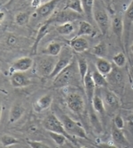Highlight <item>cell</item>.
I'll return each instance as SVG.
<instances>
[{
  "mask_svg": "<svg viewBox=\"0 0 133 148\" xmlns=\"http://www.w3.org/2000/svg\"><path fill=\"white\" fill-rule=\"evenodd\" d=\"M43 126L44 128L48 130V131H53V132H58V133H61L63 135H65L69 141H71V143L77 146L79 145L76 139L75 138L74 136L70 135V134L66 130L65 126L63 124V123L61 122V120L57 118L54 114H49L44 121H43Z\"/></svg>",
  "mask_w": 133,
  "mask_h": 148,
  "instance_id": "1",
  "label": "cell"
},
{
  "mask_svg": "<svg viewBox=\"0 0 133 148\" xmlns=\"http://www.w3.org/2000/svg\"><path fill=\"white\" fill-rule=\"evenodd\" d=\"M93 19L97 23L99 29L102 35H106L108 32L109 28L111 27L110 18L108 16V13L104 6L99 1L95 0L94 7H93Z\"/></svg>",
  "mask_w": 133,
  "mask_h": 148,
  "instance_id": "2",
  "label": "cell"
},
{
  "mask_svg": "<svg viewBox=\"0 0 133 148\" xmlns=\"http://www.w3.org/2000/svg\"><path fill=\"white\" fill-rule=\"evenodd\" d=\"M76 69H78V66L76 68L75 64L71 62L54 78L52 86L54 88H62L69 85L75 78V75L77 74Z\"/></svg>",
  "mask_w": 133,
  "mask_h": 148,
  "instance_id": "3",
  "label": "cell"
},
{
  "mask_svg": "<svg viewBox=\"0 0 133 148\" xmlns=\"http://www.w3.org/2000/svg\"><path fill=\"white\" fill-rule=\"evenodd\" d=\"M60 120L63 123L66 130L68 131L70 135L74 136V137H78L81 138H85V139H89L85 130L84 129V127L82 126L81 123H79L78 122H75L73 119H71L70 117H69L66 114H62L60 116Z\"/></svg>",
  "mask_w": 133,
  "mask_h": 148,
  "instance_id": "4",
  "label": "cell"
},
{
  "mask_svg": "<svg viewBox=\"0 0 133 148\" xmlns=\"http://www.w3.org/2000/svg\"><path fill=\"white\" fill-rule=\"evenodd\" d=\"M58 60L56 57L46 55L44 57L39 58L36 63V72L39 75L49 77L51 72L55 68V65Z\"/></svg>",
  "mask_w": 133,
  "mask_h": 148,
  "instance_id": "5",
  "label": "cell"
},
{
  "mask_svg": "<svg viewBox=\"0 0 133 148\" xmlns=\"http://www.w3.org/2000/svg\"><path fill=\"white\" fill-rule=\"evenodd\" d=\"M66 105L69 108L76 114H81L84 110V100L80 94L76 92L70 93L66 98Z\"/></svg>",
  "mask_w": 133,
  "mask_h": 148,
  "instance_id": "6",
  "label": "cell"
},
{
  "mask_svg": "<svg viewBox=\"0 0 133 148\" xmlns=\"http://www.w3.org/2000/svg\"><path fill=\"white\" fill-rule=\"evenodd\" d=\"M71 59H72V52L69 51V50H66L61 53L60 57L58 59V61L55 65V68L50 75L48 78L54 79L64 69H66L70 63H71Z\"/></svg>",
  "mask_w": 133,
  "mask_h": 148,
  "instance_id": "7",
  "label": "cell"
},
{
  "mask_svg": "<svg viewBox=\"0 0 133 148\" xmlns=\"http://www.w3.org/2000/svg\"><path fill=\"white\" fill-rule=\"evenodd\" d=\"M34 65V60L29 57H22L12 63L10 68V72H26L29 70Z\"/></svg>",
  "mask_w": 133,
  "mask_h": 148,
  "instance_id": "8",
  "label": "cell"
},
{
  "mask_svg": "<svg viewBox=\"0 0 133 148\" xmlns=\"http://www.w3.org/2000/svg\"><path fill=\"white\" fill-rule=\"evenodd\" d=\"M102 98L105 102V104L108 107L112 109H117L121 106V102H120L119 97L116 94L108 89H103L102 90Z\"/></svg>",
  "mask_w": 133,
  "mask_h": 148,
  "instance_id": "9",
  "label": "cell"
},
{
  "mask_svg": "<svg viewBox=\"0 0 133 148\" xmlns=\"http://www.w3.org/2000/svg\"><path fill=\"white\" fill-rule=\"evenodd\" d=\"M60 1L61 0H50L45 4H42L38 8H36V14L40 18H47L51 14Z\"/></svg>",
  "mask_w": 133,
  "mask_h": 148,
  "instance_id": "10",
  "label": "cell"
},
{
  "mask_svg": "<svg viewBox=\"0 0 133 148\" xmlns=\"http://www.w3.org/2000/svg\"><path fill=\"white\" fill-rule=\"evenodd\" d=\"M80 18V13L69 9V11L65 9L61 12H60L58 14L53 17L51 20L49 21V22H52V21H60V22H69V21H75L76 19Z\"/></svg>",
  "mask_w": 133,
  "mask_h": 148,
  "instance_id": "11",
  "label": "cell"
},
{
  "mask_svg": "<svg viewBox=\"0 0 133 148\" xmlns=\"http://www.w3.org/2000/svg\"><path fill=\"white\" fill-rule=\"evenodd\" d=\"M11 84L14 88H22L26 87L31 84V81L27 77L23 72H14L11 76Z\"/></svg>",
  "mask_w": 133,
  "mask_h": 148,
  "instance_id": "12",
  "label": "cell"
},
{
  "mask_svg": "<svg viewBox=\"0 0 133 148\" xmlns=\"http://www.w3.org/2000/svg\"><path fill=\"white\" fill-rule=\"evenodd\" d=\"M84 89H85V93H86V96H87V99L89 100L90 103L92 102V99H93V97L95 95V89H96V84L94 83V81H93V78H92V75L91 73L89 71L84 80Z\"/></svg>",
  "mask_w": 133,
  "mask_h": 148,
  "instance_id": "13",
  "label": "cell"
},
{
  "mask_svg": "<svg viewBox=\"0 0 133 148\" xmlns=\"http://www.w3.org/2000/svg\"><path fill=\"white\" fill-rule=\"evenodd\" d=\"M111 135H112V139L113 141L118 145H121L122 147H130V144L128 141V139L126 138L124 133L122 131L121 129L117 128L116 126H113L112 130H111Z\"/></svg>",
  "mask_w": 133,
  "mask_h": 148,
  "instance_id": "14",
  "label": "cell"
},
{
  "mask_svg": "<svg viewBox=\"0 0 133 148\" xmlns=\"http://www.w3.org/2000/svg\"><path fill=\"white\" fill-rule=\"evenodd\" d=\"M69 45L71 49H73L75 51L78 53H81V52L87 51L90 47V45L87 40L83 36H78L71 40L69 42Z\"/></svg>",
  "mask_w": 133,
  "mask_h": 148,
  "instance_id": "15",
  "label": "cell"
},
{
  "mask_svg": "<svg viewBox=\"0 0 133 148\" xmlns=\"http://www.w3.org/2000/svg\"><path fill=\"white\" fill-rule=\"evenodd\" d=\"M25 113V107L21 104L13 103L9 113V123H14L23 116Z\"/></svg>",
  "mask_w": 133,
  "mask_h": 148,
  "instance_id": "16",
  "label": "cell"
},
{
  "mask_svg": "<svg viewBox=\"0 0 133 148\" xmlns=\"http://www.w3.org/2000/svg\"><path fill=\"white\" fill-rule=\"evenodd\" d=\"M52 103V97L51 95H45L38 99L33 105L34 110L37 113H41L48 109Z\"/></svg>",
  "mask_w": 133,
  "mask_h": 148,
  "instance_id": "17",
  "label": "cell"
},
{
  "mask_svg": "<svg viewBox=\"0 0 133 148\" xmlns=\"http://www.w3.org/2000/svg\"><path fill=\"white\" fill-rule=\"evenodd\" d=\"M111 28L113 33L117 36L119 40H121L123 32V19L120 15H114L111 21Z\"/></svg>",
  "mask_w": 133,
  "mask_h": 148,
  "instance_id": "18",
  "label": "cell"
},
{
  "mask_svg": "<svg viewBox=\"0 0 133 148\" xmlns=\"http://www.w3.org/2000/svg\"><path fill=\"white\" fill-rule=\"evenodd\" d=\"M49 32V24L45 23L44 25H42L41 27L39 28L36 39H35V42L32 45V49H31V55H35L36 54V50H37V46L40 43V41L47 35V33Z\"/></svg>",
  "mask_w": 133,
  "mask_h": 148,
  "instance_id": "19",
  "label": "cell"
},
{
  "mask_svg": "<svg viewBox=\"0 0 133 148\" xmlns=\"http://www.w3.org/2000/svg\"><path fill=\"white\" fill-rule=\"evenodd\" d=\"M95 65H96L97 70L99 71L102 75H104L106 76L108 75L113 70L112 64L104 58H98Z\"/></svg>",
  "mask_w": 133,
  "mask_h": 148,
  "instance_id": "20",
  "label": "cell"
},
{
  "mask_svg": "<svg viewBox=\"0 0 133 148\" xmlns=\"http://www.w3.org/2000/svg\"><path fill=\"white\" fill-rule=\"evenodd\" d=\"M77 66H78V72H79L80 78H81L82 82H84L87 73L89 72V66H88L87 60L83 57H80V56L77 57Z\"/></svg>",
  "mask_w": 133,
  "mask_h": 148,
  "instance_id": "21",
  "label": "cell"
},
{
  "mask_svg": "<svg viewBox=\"0 0 133 148\" xmlns=\"http://www.w3.org/2000/svg\"><path fill=\"white\" fill-rule=\"evenodd\" d=\"M94 33L92 26L85 21H79V29L77 31V36H90Z\"/></svg>",
  "mask_w": 133,
  "mask_h": 148,
  "instance_id": "22",
  "label": "cell"
},
{
  "mask_svg": "<svg viewBox=\"0 0 133 148\" xmlns=\"http://www.w3.org/2000/svg\"><path fill=\"white\" fill-rule=\"evenodd\" d=\"M61 50H62V46L60 43L52 42L46 47V49L44 51V53L46 55L57 57L61 53Z\"/></svg>",
  "mask_w": 133,
  "mask_h": 148,
  "instance_id": "23",
  "label": "cell"
},
{
  "mask_svg": "<svg viewBox=\"0 0 133 148\" xmlns=\"http://www.w3.org/2000/svg\"><path fill=\"white\" fill-rule=\"evenodd\" d=\"M92 106H93V109H94L96 112L99 113V114H104L105 113V102L103 100V99L101 97H99L98 94L95 93L94 97H93L92 102H91Z\"/></svg>",
  "mask_w": 133,
  "mask_h": 148,
  "instance_id": "24",
  "label": "cell"
},
{
  "mask_svg": "<svg viewBox=\"0 0 133 148\" xmlns=\"http://www.w3.org/2000/svg\"><path fill=\"white\" fill-rule=\"evenodd\" d=\"M92 78L97 87H106L108 85V80L106 78V75H102L99 71L95 70L92 72Z\"/></svg>",
  "mask_w": 133,
  "mask_h": 148,
  "instance_id": "25",
  "label": "cell"
},
{
  "mask_svg": "<svg viewBox=\"0 0 133 148\" xmlns=\"http://www.w3.org/2000/svg\"><path fill=\"white\" fill-rule=\"evenodd\" d=\"M91 52L98 58H104L108 53V46L106 43L100 42L92 48Z\"/></svg>",
  "mask_w": 133,
  "mask_h": 148,
  "instance_id": "26",
  "label": "cell"
},
{
  "mask_svg": "<svg viewBox=\"0 0 133 148\" xmlns=\"http://www.w3.org/2000/svg\"><path fill=\"white\" fill-rule=\"evenodd\" d=\"M0 144H1V147H9L12 145H15L20 144V141L12 136L10 135H2L1 138H0Z\"/></svg>",
  "mask_w": 133,
  "mask_h": 148,
  "instance_id": "27",
  "label": "cell"
},
{
  "mask_svg": "<svg viewBox=\"0 0 133 148\" xmlns=\"http://www.w3.org/2000/svg\"><path fill=\"white\" fill-rule=\"evenodd\" d=\"M56 30L59 34L62 36H68V35H70L74 31V26L70 21L64 22L61 25L57 27Z\"/></svg>",
  "mask_w": 133,
  "mask_h": 148,
  "instance_id": "28",
  "label": "cell"
},
{
  "mask_svg": "<svg viewBox=\"0 0 133 148\" xmlns=\"http://www.w3.org/2000/svg\"><path fill=\"white\" fill-rule=\"evenodd\" d=\"M81 1L86 16L91 20L93 17V7H94L95 0H81Z\"/></svg>",
  "mask_w": 133,
  "mask_h": 148,
  "instance_id": "29",
  "label": "cell"
},
{
  "mask_svg": "<svg viewBox=\"0 0 133 148\" xmlns=\"http://www.w3.org/2000/svg\"><path fill=\"white\" fill-rule=\"evenodd\" d=\"M49 136L53 140V142L60 147L63 146L66 143V140L68 139V138L65 135H63V134L58 133V132H53V131H49Z\"/></svg>",
  "mask_w": 133,
  "mask_h": 148,
  "instance_id": "30",
  "label": "cell"
},
{
  "mask_svg": "<svg viewBox=\"0 0 133 148\" xmlns=\"http://www.w3.org/2000/svg\"><path fill=\"white\" fill-rule=\"evenodd\" d=\"M111 75L110 77V83L113 84H114L115 86H121V84L123 83V74L119 70H112V72L109 74Z\"/></svg>",
  "mask_w": 133,
  "mask_h": 148,
  "instance_id": "31",
  "label": "cell"
},
{
  "mask_svg": "<svg viewBox=\"0 0 133 148\" xmlns=\"http://www.w3.org/2000/svg\"><path fill=\"white\" fill-rule=\"evenodd\" d=\"M66 9L73 10V11L80 13V14H82L83 12H84L81 0H70V1L68 3V5H66Z\"/></svg>",
  "mask_w": 133,
  "mask_h": 148,
  "instance_id": "32",
  "label": "cell"
},
{
  "mask_svg": "<svg viewBox=\"0 0 133 148\" xmlns=\"http://www.w3.org/2000/svg\"><path fill=\"white\" fill-rule=\"evenodd\" d=\"M113 62L115 64V66L119 69H122L123 66H126L127 63V59L123 52H118L113 57Z\"/></svg>",
  "mask_w": 133,
  "mask_h": 148,
  "instance_id": "33",
  "label": "cell"
},
{
  "mask_svg": "<svg viewBox=\"0 0 133 148\" xmlns=\"http://www.w3.org/2000/svg\"><path fill=\"white\" fill-rule=\"evenodd\" d=\"M29 21V15L27 12H20L15 15V22L19 26H23L26 25Z\"/></svg>",
  "mask_w": 133,
  "mask_h": 148,
  "instance_id": "34",
  "label": "cell"
},
{
  "mask_svg": "<svg viewBox=\"0 0 133 148\" xmlns=\"http://www.w3.org/2000/svg\"><path fill=\"white\" fill-rule=\"evenodd\" d=\"M28 145L31 148H48L50 147L47 144L41 142V141H36V140H27Z\"/></svg>",
  "mask_w": 133,
  "mask_h": 148,
  "instance_id": "35",
  "label": "cell"
},
{
  "mask_svg": "<svg viewBox=\"0 0 133 148\" xmlns=\"http://www.w3.org/2000/svg\"><path fill=\"white\" fill-rule=\"evenodd\" d=\"M114 126H116L117 128L123 130L124 128V125H125V123H124V120L123 118L120 115V114H117L115 115L114 119Z\"/></svg>",
  "mask_w": 133,
  "mask_h": 148,
  "instance_id": "36",
  "label": "cell"
},
{
  "mask_svg": "<svg viewBox=\"0 0 133 148\" xmlns=\"http://www.w3.org/2000/svg\"><path fill=\"white\" fill-rule=\"evenodd\" d=\"M126 17L130 20L133 21V0H131L127 10H126Z\"/></svg>",
  "mask_w": 133,
  "mask_h": 148,
  "instance_id": "37",
  "label": "cell"
},
{
  "mask_svg": "<svg viewBox=\"0 0 133 148\" xmlns=\"http://www.w3.org/2000/svg\"><path fill=\"white\" fill-rule=\"evenodd\" d=\"M42 0H30V5L33 8H38L40 5H41Z\"/></svg>",
  "mask_w": 133,
  "mask_h": 148,
  "instance_id": "38",
  "label": "cell"
},
{
  "mask_svg": "<svg viewBox=\"0 0 133 148\" xmlns=\"http://www.w3.org/2000/svg\"><path fill=\"white\" fill-rule=\"evenodd\" d=\"M16 37L14 36H10L9 37H8V44L9 45H13V44H14L15 42H16Z\"/></svg>",
  "mask_w": 133,
  "mask_h": 148,
  "instance_id": "39",
  "label": "cell"
},
{
  "mask_svg": "<svg viewBox=\"0 0 133 148\" xmlns=\"http://www.w3.org/2000/svg\"><path fill=\"white\" fill-rule=\"evenodd\" d=\"M98 147H117L114 145H109V144H99Z\"/></svg>",
  "mask_w": 133,
  "mask_h": 148,
  "instance_id": "40",
  "label": "cell"
},
{
  "mask_svg": "<svg viewBox=\"0 0 133 148\" xmlns=\"http://www.w3.org/2000/svg\"><path fill=\"white\" fill-rule=\"evenodd\" d=\"M5 12H0V22H3L4 21V20H5Z\"/></svg>",
  "mask_w": 133,
  "mask_h": 148,
  "instance_id": "41",
  "label": "cell"
},
{
  "mask_svg": "<svg viewBox=\"0 0 133 148\" xmlns=\"http://www.w3.org/2000/svg\"><path fill=\"white\" fill-rule=\"evenodd\" d=\"M130 78L131 83L133 84V66H130Z\"/></svg>",
  "mask_w": 133,
  "mask_h": 148,
  "instance_id": "42",
  "label": "cell"
},
{
  "mask_svg": "<svg viewBox=\"0 0 133 148\" xmlns=\"http://www.w3.org/2000/svg\"><path fill=\"white\" fill-rule=\"evenodd\" d=\"M13 2H14V0H9V1L6 3V6H9V5H11Z\"/></svg>",
  "mask_w": 133,
  "mask_h": 148,
  "instance_id": "43",
  "label": "cell"
},
{
  "mask_svg": "<svg viewBox=\"0 0 133 148\" xmlns=\"http://www.w3.org/2000/svg\"><path fill=\"white\" fill-rule=\"evenodd\" d=\"M130 51H131V52L133 53V42H132V45H130Z\"/></svg>",
  "mask_w": 133,
  "mask_h": 148,
  "instance_id": "44",
  "label": "cell"
}]
</instances>
